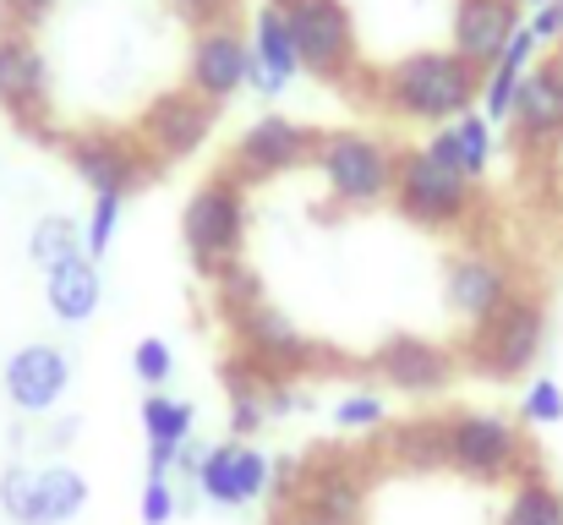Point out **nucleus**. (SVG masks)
I'll use <instances>...</instances> for the list:
<instances>
[{
    "label": "nucleus",
    "mask_w": 563,
    "mask_h": 525,
    "mask_svg": "<svg viewBox=\"0 0 563 525\" xmlns=\"http://www.w3.org/2000/svg\"><path fill=\"white\" fill-rule=\"evenodd\" d=\"M44 307H49L55 324H88L104 307V274H99V263L82 252V258L49 269L44 274Z\"/></svg>",
    "instance_id": "obj_24"
},
{
    "label": "nucleus",
    "mask_w": 563,
    "mask_h": 525,
    "mask_svg": "<svg viewBox=\"0 0 563 525\" xmlns=\"http://www.w3.org/2000/svg\"><path fill=\"white\" fill-rule=\"evenodd\" d=\"M542 346H548V307H542V296L520 291L504 313H493L487 324L465 329L460 367H471V372H482V378L509 383V378H526V372L537 367Z\"/></svg>",
    "instance_id": "obj_6"
},
{
    "label": "nucleus",
    "mask_w": 563,
    "mask_h": 525,
    "mask_svg": "<svg viewBox=\"0 0 563 525\" xmlns=\"http://www.w3.org/2000/svg\"><path fill=\"white\" fill-rule=\"evenodd\" d=\"M388 460L427 477V471H449V438H443V416H416L399 422L388 433Z\"/></svg>",
    "instance_id": "obj_27"
},
{
    "label": "nucleus",
    "mask_w": 563,
    "mask_h": 525,
    "mask_svg": "<svg viewBox=\"0 0 563 525\" xmlns=\"http://www.w3.org/2000/svg\"><path fill=\"white\" fill-rule=\"evenodd\" d=\"M520 422L526 427H559L563 422V383L553 378H531L520 394Z\"/></svg>",
    "instance_id": "obj_32"
},
{
    "label": "nucleus",
    "mask_w": 563,
    "mask_h": 525,
    "mask_svg": "<svg viewBox=\"0 0 563 525\" xmlns=\"http://www.w3.org/2000/svg\"><path fill=\"white\" fill-rule=\"evenodd\" d=\"M312 149H318V132L312 127L268 110V116H257V121L241 127L224 171L235 175V181H246V186H263V181H279V175L312 165Z\"/></svg>",
    "instance_id": "obj_12"
},
{
    "label": "nucleus",
    "mask_w": 563,
    "mask_h": 525,
    "mask_svg": "<svg viewBox=\"0 0 563 525\" xmlns=\"http://www.w3.org/2000/svg\"><path fill=\"white\" fill-rule=\"evenodd\" d=\"M443 438H449V471H460L476 488H504L531 466L526 427L498 411H454L443 416Z\"/></svg>",
    "instance_id": "obj_5"
},
{
    "label": "nucleus",
    "mask_w": 563,
    "mask_h": 525,
    "mask_svg": "<svg viewBox=\"0 0 563 525\" xmlns=\"http://www.w3.org/2000/svg\"><path fill=\"white\" fill-rule=\"evenodd\" d=\"M394 214L416 230H432V236H460L471 230L482 197H476V181L432 160L427 143L421 149H399V171H394Z\"/></svg>",
    "instance_id": "obj_2"
},
{
    "label": "nucleus",
    "mask_w": 563,
    "mask_h": 525,
    "mask_svg": "<svg viewBox=\"0 0 563 525\" xmlns=\"http://www.w3.org/2000/svg\"><path fill=\"white\" fill-rule=\"evenodd\" d=\"M515 296H520V274H515V263L504 252H493V247L449 252V263H443V307L454 313V324L476 329L493 313H504Z\"/></svg>",
    "instance_id": "obj_9"
},
{
    "label": "nucleus",
    "mask_w": 563,
    "mask_h": 525,
    "mask_svg": "<svg viewBox=\"0 0 563 525\" xmlns=\"http://www.w3.org/2000/svg\"><path fill=\"white\" fill-rule=\"evenodd\" d=\"M176 6V17L191 22L197 33L202 28H224V22H235V11H241V0H170Z\"/></svg>",
    "instance_id": "obj_36"
},
{
    "label": "nucleus",
    "mask_w": 563,
    "mask_h": 525,
    "mask_svg": "<svg viewBox=\"0 0 563 525\" xmlns=\"http://www.w3.org/2000/svg\"><path fill=\"white\" fill-rule=\"evenodd\" d=\"M274 525H323V521H312V515H301V510H279Z\"/></svg>",
    "instance_id": "obj_40"
},
{
    "label": "nucleus",
    "mask_w": 563,
    "mask_h": 525,
    "mask_svg": "<svg viewBox=\"0 0 563 525\" xmlns=\"http://www.w3.org/2000/svg\"><path fill=\"white\" fill-rule=\"evenodd\" d=\"M559 6H563V0H559ZM559 50H563V44H559Z\"/></svg>",
    "instance_id": "obj_42"
},
{
    "label": "nucleus",
    "mask_w": 563,
    "mask_h": 525,
    "mask_svg": "<svg viewBox=\"0 0 563 525\" xmlns=\"http://www.w3.org/2000/svg\"><path fill=\"white\" fill-rule=\"evenodd\" d=\"M526 28L537 33V44H542V50H559V44H563V6L553 0V6L526 11Z\"/></svg>",
    "instance_id": "obj_38"
},
{
    "label": "nucleus",
    "mask_w": 563,
    "mask_h": 525,
    "mask_svg": "<svg viewBox=\"0 0 563 525\" xmlns=\"http://www.w3.org/2000/svg\"><path fill=\"white\" fill-rule=\"evenodd\" d=\"M427 154L443 160V165H454L465 181L482 186L487 171H493V154H498V127H493L482 110H465L460 121H449V127H438V132L427 138Z\"/></svg>",
    "instance_id": "obj_22"
},
{
    "label": "nucleus",
    "mask_w": 563,
    "mask_h": 525,
    "mask_svg": "<svg viewBox=\"0 0 563 525\" xmlns=\"http://www.w3.org/2000/svg\"><path fill=\"white\" fill-rule=\"evenodd\" d=\"M526 28V6L520 0H454V17H449V50L465 55L476 72H487L509 39Z\"/></svg>",
    "instance_id": "obj_20"
},
{
    "label": "nucleus",
    "mask_w": 563,
    "mask_h": 525,
    "mask_svg": "<svg viewBox=\"0 0 563 525\" xmlns=\"http://www.w3.org/2000/svg\"><path fill=\"white\" fill-rule=\"evenodd\" d=\"M49 105H55V72H49V55L38 50L33 33L0 28V110H5L22 132L44 138Z\"/></svg>",
    "instance_id": "obj_13"
},
{
    "label": "nucleus",
    "mask_w": 563,
    "mask_h": 525,
    "mask_svg": "<svg viewBox=\"0 0 563 525\" xmlns=\"http://www.w3.org/2000/svg\"><path fill=\"white\" fill-rule=\"evenodd\" d=\"M482 99V72L454 50H410L373 72V105L405 127H449Z\"/></svg>",
    "instance_id": "obj_1"
},
{
    "label": "nucleus",
    "mask_w": 563,
    "mask_h": 525,
    "mask_svg": "<svg viewBox=\"0 0 563 525\" xmlns=\"http://www.w3.org/2000/svg\"><path fill=\"white\" fill-rule=\"evenodd\" d=\"M246 39H252V83H246V88H257L263 99H279V94L290 88V77L301 72V55H296V39H290L285 11H279L274 0L257 6Z\"/></svg>",
    "instance_id": "obj_21"
},
{
    "label": "nucleus",
    "mask_w": 563,
    "mask_h": 525,
    "mask_svg": "<svg viewBox=\"0 0 563 525\" xmlns=\"http://www.w3.org/2000/svg\"><path fill=\"white\" fill-rule=\"evenodd\" d=\"M274 6L290 22L301 72H312L334 88L362 77V33H356V17L345 0H274Z\"/></svg>",
    "instance_id": "obj_7"
},
{
    "label": "nucleus",
    "mask_w": 563,
    "mask_h": 525,
    "mask_svg": "<svg viewBox=\"0 0 563 525\" xmlns=\"http://www.w3.org/2000/svg\"><path fill=\"white\" fill-rule=\"evenodd\" d=\"M60 154L71 175L93 192V197H132L137 186H148L159 165L154 154L137 143V132H115V127H82L60 138Z\"/></svg>",
    "instance_id": "obj_8"
},
{
    "label": "nucleus",
    "mask_w": 563,
    "mask_h": 525,
    "mask_svg": "<svg viewBox=\"0 0 563 525\" xmlns=\"http://www.w3.org/2000/svg\"><path fill=\"white\" fill-rule=\"evenodd\" d=\"M132 372H137V383H148V394L154 389H165L170 378H176V356H170V346L165 340H137V350H132Z\"/></svg>",
    "instance_id": "obj_34"
},
{
    "label": "nucleus",
    "mask_w": 563,
    "mask_h": 525,
    "mask_svg": "<svg viewBox=\"0 0 563 525\" xmlns=\"http://www.w3.org/2000/svg\"><path fill=\"white\" fill-rule=\"evenodd\" d=\"M377 383H388L394 394H410V400H432L454 383L460 372V350L438 346V340H421V335H394L383 340L373 356Z\"/></svg>",
    "instance_id": "obj_17"
},
{
    "label": "nucleus",
    "mask_w": 563,
    "mask_h": 525,
    "mask_svg": "<svg viewBox=\"0 0 563 525\" xmlns=\"http://www.w3.org/2000/svg\"><path fill=\"white\" fill-rule=\"evenodd\" d=\"M77 427H82L77 416H66V422H55V433H49V444H55V449H66V444L77 438Z\"/></svg>",
    "instance_id": "obj_39"
},
{
    "label": "nucleus",
    "mask_w": 563,
    "mask_h": 525,
    "mask_svg": "<svg viewBox=\"0 0 563 525\" xmlns=\"http://www.w3.org/2000/svg\"><path fill=\"white\" fill-rule=\"evenodd\" d=\"M520 6H526V11H537V6H553V0H520Z\"/></svg>",
    "instance_id": "obj_41"
},
{
    "label": "nucleus",
    "mask_w": 563,
    "mask_h": 525,
    "mask_svg": "<svg viewBox=\"0 0 563 525\" xmlns=\"http://www.w3.org/2000/svg\"><path fill=\"white\" fill-rule=\"evenodd\" d=\"M143 525H170L181 515V493H176V477H148L143 482V504H137Z\"/></svg>",
    "instance_id": "obj_35"
},
{
    "label": "nucleus",
    "mask_w": 563,
    "mask_h": 525,
    "mask_svg": "<svg viewBox=\"0 0 563 525\" xmlns=\"http://www.w3.org/2000/svg\"><path fill=\"white\" fill-rule=\"evenodd\" d=\"M285 510H301L323 525H362L367 515V477L356 460H312L301 466V482Z\"/></svg>",
    "instance_id": "obj_19"
},
{
    "label": "nucleus",
    "mask_w": 563,
    "mask_h": 525,
    "mask_svg": "<svg viewBox=\"0 0 563 525\" xmlns=\"http://www.w3.org/2000/svg\"><path fill=\"white\" fill-rule=\"evenodd\" d=\"M55 6H60V0H0V22L16 28V33H38Z\"/></svg>",
    "instance_id": "obj_37"
},
{
    "label": "nucleus",
    "mask_w": 563,
    "mask_h": 525,
    "mask_svg": "<svg viewBox=\"0 0 563 525\" xmlns=\"http://www.w3.org/2000/svg\"><path fill=\"white\" fill-rule=\"evenodd\" d=\"M246 225H252V186L235 181L230 171H213L181 208V241H187L191 263L208 280L235 269L246 252Z\"/></svg>",
    "instance_id": "obj_3"
},
{
    "label": "nucleus",
    "mask_w": 563,
    "mask_h": 525,
    "mask_svg": "<svg viewBox=\"0 0 563 525\" xmlns=\"http://www.w3.org/2000/svg\"><path fill=\"white\" fill-rule=\"evenodd\" d=\"M132 132H137V143L154 154L159 171H165V165H181L191 154H202V143L213 138V105L197 99L187 83H181V88H165V94L148 99V110L137 116Z\"/></svg>",
    "instance_id": "obj_14"
},
{
    "label": "nucleus",
    "mask_w": 563,
    "mask_h": 525,
    "mask_svg": "<svg viewBox=\"0 0 563 525\" xmlns=\"http://www.w3.org/2000/svg\"><path fill=\"white\" fill-rule=\"evenodd\" d=\"M498 525H563V488L548 471L526 466L509 482V504H504Z\"/></svg>",
    "instance_id": "obj_28"
},
{
    "label": "nucleus",
    "mask_w": 563,
    "mask_h": 525,
    "mask_svg": "<svg viewBox=\"0 0 563 525\" xmlns=\"http://www.w3.org/2000/svg\"><path fill=\"white\" fill-rule=\"evenodd\" d=\"M27 510H33V466L11 460L0 471V515L11 525H27Z\"/></svg>",
    "instance_id": "obj_33"
},
{
    "label": "nucleus",
    "mask_w": 563,
    "mask_h": 525,
    "mask_svg": "<svg viewBox=\"0 0 563 525\" xmlns=\"http://www.w3.org/2000/svg\"><path fill=\"white\" fill-rule=\"evenodd\" d=\"M121 219H126V197H93V208H88V219H82V252H88L93 263L115 247Z\"/></svg>",
    "instance_id": "obj_31"
},
{
    "label": "nucleus",
    "mask_w": 563,
    "mask_h": 525,
    "mask_svg": "<svg viewBox=\"0 0 563 525\" xmlns=\"http://www.w3.org/2000/svg\"><path fill=\"white\" fill-rule=\"evenodd\" d=\"M312 171L323 181L334 208H377L394 197V171H399V149L377 132L362 127H340V132H318L312 149Z\"/></svg>",
    "instance_id": "obj_4"
},
{
    "label": "nucleus",
    "mask_w": 563,
    "mask_h": 525,
    "mask_svg": "<svg viewBox=\"0 0 563 525\" xmlns=\"http://www.w3.org/2000/svg\"><path fill=\"white\" fill-rule=\"evenodd\" d=\"M329 416H334L340 433H377V427L388 422V400H383L377 389H351V394L334 400Z\"/></svg>",
    "instance_id": "obj_30"
},
{
    "label": "nucleus",
    "mask_w": 563,
    "mask_h": 525,
    "mask_svg": "<svg viewBox=\"0 0 563 525\" xmlns=\"http://www.w3.org/2000/svg\"><path fill=\"white\" fill-rule=\"evenodd\" d=\"M230 329H235V340H241V356L246 361H257L263 372H274V378H296V372H318L329 356L318 350V340H307L268 296H257V302H246V307H235L230 313Z\"/></svg>",
    "instance_id": "obj_11"
},
{
    "label": "nucleus",
    "mask_w": 563,
    "mask_h": 525,
    "mask_svg": "<svg viewBox=\"0 0 563 525\" xmlns=\"http://www.w3.org/2000/svg\"><path fill=\"white\" fill-rule=\"evenodd\" d=\"M197 411L187 400H176L170 389H154L143 400V438H148V477H176V460L191 444Z\"/></svg>",
    "instance_id": "obj_23"
},
{
    "label": "nucleus",
    "mask_w": 563,
    "mask_h": 525,
    "mask_svg": "<svg viewBox=\"0 0 563 525\" xmlns=\"http://www.w3.org/2000/svg\"><path fill=\"white\" fill-rule=\"evenodd\" d=\"M504 127H509L515 154L526 160H553L563 149V50H548L531 61Z\"/></svg>",
    "instance_id": "obj_10"
},
{
    "label": "nucleus",
    "mask_w": 563,
    "mask_h": 525,
    "mask_svg": "<svg viewBox=\"0 0 563 525\" xmlns=\"http://www.w3.org/2000/svg\"><path fill=\"white\" fill-rule=\"evenodd\" d=\"M0 389H5L11 411L49 416L66 400V389H71V356L60 346H49V340H33V346L11 350L5 367H0Z\"/></svg>",
    "instance_id": "obj_18"
},
{
    "label": "nucleus",
    "mask_w": 563,
    "mask_h": 525,
    "mask_svg": "<svg viewBox=\"0 0 563 525\" xmlns=\"http://www.w3.org/2000/svg\"><path fill=\"white\" fill-rule=\"evenodd\" d=\"M71 258H82V225L66 219V214H38L33 230H27V263L38 274H49V269H60Z\"/></svg>",
    "instance_id": "obj_29"
},
{
    "label": "nucleus",
    "mask_w": 563,
    "mask_h": 525,
    "mask_svg": "<svg viewBox=\"0 0 563 525\" xmlns=\"http://www.w3.org/2000/svg\"><path fill=\"white\" fill-rule=\"evenodd\" d=\"M191 482H197V493H202L208 504H219V510H246V504L268 499V488H274V460H268L257 444L230 438V444L202 449Z\"/></svg>",
    "instance_id": "obj_15"
},
{
    "label": "nucleus",
    "mask_w": 563,
    "mask_h": 525,
    "mask_svg": "<svg viewBox=\"0 0 563 525\" xmlns=\"http://www.w3.org/2000/svg\"><path fill=\"white\" fill-rule=\"evenodd\" d=\"M542 55V44H537V33L531 28H520L515 39H509V50L482 72V116L498 127V121H509V110H515V94H520V77L531 72V61Z\"/></svg>",
    "instance_id": "obj_26"
},
{
    "label": "nucleus",
    "mask_w": 563,
    "mask_h": 525,
    "mask_svg": "<svg viewBox=\"0 0 563 525\" xmlns=\"http://www.w3.org/2000/svg\"><path fill=\"white\" fill-rule=\"evenodd\" d=\"M252 83V39L241 22H224V28H202L191 39L187 55V88L197 99H208L213 110L224 99H235L241 88Z\"/></svg>",
    "instance_id": "obj_16"
},
{
    "label": "nucleus",
    "mask_w": 563,
    "mask_h": 525,
    "mask_svg": "<svg viewBox=\"0 0 563 525\" xmlns=\"http://www.w3.org/2000/svg\"><path fill=\"white\" fill-rule=\"evenodd\" d=\"M93 488L77 466L66 460H49V466H33V510H27V525H71L82 510H88Z\"/></svg>",
    "instance_id": "obj_25"
}]
</instances>
